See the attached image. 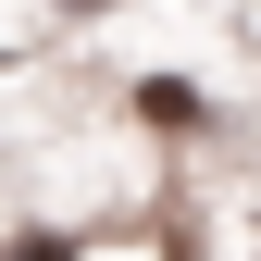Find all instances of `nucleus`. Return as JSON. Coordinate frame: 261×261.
Masks as SVG:
<instances>
[{"mask_svg": "<svg viewBox=\"0 0 261 261\" xmlns=\"http://www.w3.org/2000/svg\"><path fill=\"white\" fill-rule=\"evenodd\" d=\"M13 261H62V249H13Z\"/></svg>", "mask_w": 261, "mask_h": 261, "instance_id": "2", "label": "nucleus"}, {"mask_svg": "<svg viewBox=\"0 0 261 261\" xmlns=\"http://www.w3.org/2000/svg\"><path fill=\"white\" fill-rule=\"evenodd\" d=\"M137 112H149V124H199V87H174V75H149V87H137Z\"/></svg>", "mask_w": 261, "mask_h": 261, "instance_id": "1", "label": "nucleus"}]
</instances>
